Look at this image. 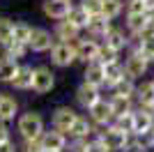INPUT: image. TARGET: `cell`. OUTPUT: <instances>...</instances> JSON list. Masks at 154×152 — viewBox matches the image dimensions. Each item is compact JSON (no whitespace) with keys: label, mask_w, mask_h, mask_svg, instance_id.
<instances>
[{"label":"cell","mask_w":154,"mask_h":152,"mask_svg":"<svg viewBox=\"0 0 154 152\" xmlns=\"http://www.w3.org/2000/svg\"><path fill=\"white\" fill-rule=\"evenodd\" d=\"M88 118L94 122L97 129H103V127L113 125V120H115V113H113V106H110L108 97H101V99L97 101L94 106L88 111Z\"/></svg>","instance_id":"cell-7"},{"label":"cell","mask_w":154,"mask_h":152,"mask_svg":"<svg viewBox=\"0 0 154 152\" xmlns=\"http://www.w3.org/2000/svg\"><path fill=\"white\" fill-rule=\"evenodd\" d=\"M32 74H35V67L32 65H19V71L16 76L12 78V85L14 90H19V92H26V90H32Z\"/></svg>","instance_id":"cell-20"},{"label":"cell","mask_w":154,"mask_h":152,"mask_svg":"<svg viewBox=\"0 0 154 152\" xmlns=\"http://www.w3.org/2000/svg\"><path fill=\"white\" fill-rule=\"evenodd\" d=\"M78 5L85 7L92 16H94V14H101V0H78Z\"/></svg>","instance_id":"cell-36"},{"label":"cell","mask_w":154,"mask_h":152,"mask_svg":"<svg viewBox=\"0 0 154 152\" xmlns=\"http://www.w3.org/2000/svg\"><path fill=\"white\" fill-rule=\"evenodd\" d=\"M44 131H46V122L39 111L19 113V118H16V134H19L21 141H37V138H42Z\"/></svg>","instance_id":"cell-1"},{"label":"cell","mask_w":154,"mask_h":152,"mask_svg":"<svg viewBox=\"0 0 154 152\" xmlns=\"http://www.w3.org/2000/svg\"><path fill=\"white\" fill-rule=\"evenodd\" d=\"M12 32H14V21L7 16H0V46L12 42Z\"/></svg>","instance_id":"cell-30"},{"label":"cell","mask_w":154,"mask_h":152,"mask_svg":"<svg viewBox=\"0 0 154 152\" xmlns=\"http://www.w3.org/2000/svg\"><path fill=\"white\" fill-rule=\"evenodd\" d=\"M88 152H110V150L106 147V143H103L99 136H92V138L88 141Z\"/></svg>","instance_id":"cell-35"},{"label":"cell","mask_w":154,"mask_h":152,"mask_svg":"<svg viewBox=\"0 0 154 152\" xmlns=\"http://www.w3.org/2000/svg\"><path fill=\"white\" fill-rule=\"evenodd\" d=\"M0 152H19V145L14 141H7V143H0Z\"/></svg>","instance_id":"cell-39"},{"label":"cell","mask_w":154,"mask_h":152,"mask_svg":"<svg viewBox=\"0 0 154 152\" xmlns=\"http://www.w3.org/2000/svg\"><path fill=\"white\" fill-rule=\"evenodd\" d=\"M67 19H69L74 25H78L81 30H85V28H88V23H90V19H92V14L88 12L85 7H81V5L76 2V5L71 7V12H69V16H67Z\"/></svg>","instance_id":"cell-26"},{"label":"cell","mask_w":154,"mask_h":152,"mask_svg":"<svg viewBox=\"0 0 154 152\" xmlns=\"http://www.w3.org/2000/svg\"><path fill=\"white\" fill-rule=\"evenodd\" d=\"M74 5V0H42V14L51 21H62L69 16Z\"/></svg>","instance_id":"cell-9"},{"label":"cell","mask_w":154,"mask_h":152,"mask_svg":"<svg viewBox=\"0 0 154 152\" xmlns=\"http://www.w3.org/2000/svg\"><path fill=\"white\" fill-rule=\"evenodd\" d=\"M32 35V25L26 23V21H14V32H12V42H19V44H26L30 42Z\"/></svg>","instance_id":"cell-28"},{"label":"cell","mask_w":154,"mask_h":152,"mask_svg":"<svg viewBox=\"0 0 154 152\" xmlns=\"http://www.w3.org/2000/svg\"><path fill=\"white\" fill-rule=\"evenodd\" d=\"M42 145H44V150H53V152H64L67 150V143H69V136L62 131H58V129H46L44 134H42Z\"/></svg>","instance_id":"cell-15"},{"label":"cell","mask_w":154,"mask_h":152,"mask_svg":"<svg viewBox=\"0 0 154 152\" xmlns=\"http://www.w3.org/2000/svg\"><path fill=\"white\" fill-rule=\"evenodd\" d=\"M140 14H149L145 0H124V16H140Z\"/></svg>","instance_id":"cell-29"},{"label":"cell","mask_w":154,"mask_h":152,"mask_svg":"<svg viewBox=\"0 0 154 152\" xmlns=\"http://www.w3.org/2000/svg\"><path fill=\"white\" fill-rule=\"evenodd\" d=\"M94 134H97L94 122L88 118V113H81L76 118V122L71 125V129L67 131V136H69V138H78V141H90Z\"/></svg>","instance_id":"cell-12"},{"label":"cell","mask_w":154,"mask_h":152,"mask_svg":"<svg viewBox=\"0 0 154 152\" xmlns=\"http://www.w3.org/2000/svg\"><path fill=\"white\" fill-rule=\"evenodd\" d=\"M122 62H124V74H127L129 78H134V81H143L149 71V65H152L147 58L138 51V46H131V49H129L127 58H124Z\"/></svg>","instance_id":"cell-2"},{"label":"cell","mask_w":154,"mask_h":152,"mask_svg":"<svg viewBox=\"0 0 154 152\" xmlns=\"http://www.w3.org/2000/svg\"><path fill=\"white\" fill-rule=\"evenodd\" d=\"M28 46L26 44H19V42H9V44L0 46V55L2 58H9V60H23L28 55Z\"/></svg>","instance_id":"cell-23"},{"label":"cell","mask_w":154,"mask_h":152,"mask_svg":"<svg viewBox=\"0 0 154 152\" xmlns=\"http://www.w3.org/2000/svg\"><path fill=\"white\" fill-rule=\"evenodd\" d=\"M124 76H127V74H124V62H122V60L110 62V65H103V88L113 90Z\"/></svg>","instance_id":"cell-19"},{"label":"cell","mask_w":154,"mask_h":152,"mask_svg":"<svg viewBox=\"0 0 154 152\" xmlns=\"http://www.w3.org/2000/svg\"><path fill=\"white\" fill-rule=\"evenodd\" d=\"M46 152H53V150H46Z\"/></svg>","instance_id":"cell-42"},{"label":"cell","mask_w":154,"mask_h":152,"mask_svg":"<svg viewBox=\"0 0 154 152\" xmlns=\"http://www.w3.org/2000/svg\"><path fill=\"white\" fill-rule=\"evenodd\" d=\"M120 55H122V53H117V51H113V49H108V46H103V44H101V51H99L97 62L110 65V62H117V60H120Z\"/></svg>","instance_id":"cell-33"},{"label":"cell","mask_w":154,"mask_h":152,"mask_svg":"<svg viewBox=\"0 0 154 152\" xmlns=\"http://www.w3.org/2000/svg\"><path fill=\"white\" fill-rule=\"evenodd\" d=\"M94 136H99L110 152H124V147L131 143V134L124 131V129H120V127H115V125H108V127H103V129H97Z\"/></svg>","instance_id":"cell-3"},{"label":"cell","mask_w":154,"mask_h":152,"mask_svg":"<svg viewBox=\"0 0 154 152\" xmlns=\"http://www.w3.org/2000/svg\"><path fill=\"white\" fill-rule=\"evenodd\" d=\"M83 81L103 90V65L101 62H88L83 69Z\"/></svg>","instance_id":"cell-21"},{"label":"cell","mask_w":154,"mask_h":152,"mask_svg":"<svg viewBox=\"0 0 154 152\" xmlns=\"http://www.w3.org/2000/svg\"><path fill=\"white\" fill-rule=\"evenodd\" d=\"M134 141L143 147V150L154 152V129H147V131H143V134H136Z\"/></svg>","instance_id":"cell-31"},{"label":"cell","mask_w":154,"mask_h":152,"mask_svg":"<svg viewBox=\"0 0 154 152\" xmlns=\"http://www.w3.org/2000/svg\"><path fill=\"white\" fill-rule=\"evenodd\" d=\"M136 88H138V81H134V78L124 76V78L117 83L110 92H113V95H117V97H124V99H136Z\"/></svg>","instance_id":"cell-22"},{"label":"cell","mask_w":154,"mask_h":152,"mask_svg":"<svg viewBox=\"0 0 154 152\" xmlns=\"http://www.w3.org/2000/svg\"><path fill=\"white\" fill-rule=\"evenodd\" d=\"M138 51L147 58L149 62H154V35H145V37L138 42Z\"/></svg>","instance_id":"cell-32"},{"label":"cell","mask_w":154,"mask_h":152,"mask_svg":"<svg viewBox=\"0 0 154 152\" xmlns=\"http://www.w3.org/2000/svg\"><path fill=\"white\" fill-rule=\"evenodd\" d=\"M0 58H2V55H0Z\"/></svg>","instance_id":"cell-43"},{"label":"cell","mask_w":154,"mask_h":152,"mask_svg":"<svg viewBox=\"0 0 154 152\" xmlns=\"http://www.w3.org/2000/svg\"><path fill=\"white\" fill-rule=\"evenodd\" d=\"M55 88V71L51 65H37L32 74V90L37 95H48Z\"/></svg>","instance_id":"cell-5"},{"label":"cell","mask_w":154,"mask_h":152,"mask_svg":"<svg viewBox=\"0 0 154 152\" xmlns=\"http://www.w3.org/2000/svg\"><path fill=\"white\" fill-rule=\"evenodd\" d=\"M48 58H51V65H53V67L67 69V67H71V65L78 62L76 44H74V42H55V46L48 51Z\"/></svg>","instance_id":"cell-4"},{"label":"cell","mask_w":154,"mask_h":152,"mask_svg":"<svg viewBox=\"0 0 154 152\" xmlns=\"http://www.w3.org/2000/svg\"><path fill=\"white\" fill-rule=\"evenodd\" d=\"M76 55H78V62H97V58H99V51H101V39H94L90 35H85V37H78L76 42Z\"/></svg>","instance_id":"cell-6"},{"label":"cell","mask_w":154,"mask_h":152,"mask_svg":"<svg viewBox=\"0 0 154 152\" xmlns=\"http://www.w3.org/2000/svg\"><path fill=\"white\" fill-rule=\"evenodd\" d=\"M74 97H76V104H78V108H83L85 113L90 111L92 106H94L97 101L101 99V88H97V85H90V83H81L76 88V92H74Z\"/></svg>","instance_id":"cell-10"},{"label":"cell","mask_w":154,"mask_h":152,"mask_svg":"<svg viewBox=\"0 0 154 152\" xmlns=\"http://www.w3.org/2000/svg\"><path fill=\"white\" fill-rule=\"evenodd\" d=\"M19 60H9V58H0V83H12V78L19 71Z\"/></svg>","instance_id":"cell-27"},{"label":"cell","mask_w":154,"mask_h":152,"mask_svg":"<svg viewBox=\"0 0 154 152\" xmlns=\"http://www.w3.org/2000/svg\"><path fill=\"white\" fill-rule=\"evenodd\" d=\"M53 46H55V37H53L51 30H46V28H32L30 42H28V49L32 53H48Z\"/></svg>","instance_id":"cell-11"},{"label":"cell","mask_w":154,"mask_h":152,"mask_svg":"<svg viewBox=\"0 0 154 152\" xmlns=\"http://www.w3.org/2000/svg\"><path fill=\"white\" fill-rule=\"evenodd\" d=\"M19 118V99L9 92H0V122H14Z\"/></svg>","instance_id":"cell-17"},{"label":"cell","mask_w":154,"mask_h":152,"mask_svg":"<svg viewBox=\"0 0 154 152\" xmlns=\"http://www.w3.org/2000/svg\"><path fill=\"white\" fill-rule=\"evenodd\" d=\"M152 83H154V76H152Z\"/></svg>","instance_id":"cell-41"},{"label":"cell","mask_w":154,"mask_h":152,"mask_svg":"<svg viewBox=\"0 0 154 152\" xmlns=\"http://www.w3.org/2000/svg\"><path fill=\"white\" fill-rule=\"evenodd\" d=\"M19 152H46L44 145H42V141H21L19 143Z\"/></svg>","instance_id":"cell-34"},{"label":"cell","mask_w":154,"mask_h":152,"mask_svg":"<svg viewBox=\"0 0 154 152\" xmlns=\"http://www.w3.org/2000/svg\"><path fill=\"white\" fill-rule=\"evenodd\" d=\"M78 115H81V113H78L74 106H58L51 113V127H53V129H58V131H62V134H67L71 129V125L76 122Z\"/></svg>","instance_id":"cell-8"},{"label":"cell","mask_w":154,"mask_h":152,"mask_svg":"<svg viewBox=\"0 0 154 152\" xmlns=\"http://www.w3.org/2000/svg\"><path fill=\"white\" fill-rule=\"evenodd\" d=\"M51 32H53V37H55V42H76L83 30L78 25H74L69 19H62V21H55Z\"/></svg>","instance_id":"cell-14"},{"label":"cell","mask_w":154,"mask_h":152,"mask_svg":"<svg viewBox=\"0 0 154 152\" xmlns=\"http://www.w3.org/2000/svg\"><path fill=\"white\" fill-rule=\"evenodd\" d=\"M145 2H147V12L154 16V0H145Z\"/></svg>","instance_id":"cell-40"},{"label":"cell","mask_w":154,"mask_h":152,"mask_svg":"<svg viewBox=\"0 0 154 152\" xmlns=\"http://www.w3.org/2000/svg\"><path fill=\"white\" fill-rule=\"evenodd\" d=\"M64 152H88V141H78V138H69L67 150Z\"/></svg>","instance_id":"cell-37"},{"label":"cell","mask_w":154,"mask_h":152,"mask_svg":"<svg viewBox=\"0 0 154 152\" xmlns=\"http://www.w3.org/2000/svg\"><path fill=\"white\" fill-rule=\"evenodd\" d=\"M12 141V131H9V122H0V143Z\"/></svg>","instance_id":"cell-38"},{"label":"cell","mask_w":154,"mask_h":152,"mask_svg":"<svg viewBox=\"0 0 154 152\" xmlns=\"http://www.w3.org/2000/svg\"><path fill=\"white\" fill-rule=\"evenodd\" d=\"M108 101H110V106H113L115 118H117V115H124V113H131V111L136 108L134 99H124V97H117V95H113V92L108 95Z\"/></svg>","instance_id":"cell-25"},{"label":"cell","mask_w":154,"mask_h":152,"mask_svg":"<svg viewBox=\"0 0 154 152\" xmlns=\"http://www.w3.org/2000/svg\"><path fill=\"white\" fill-rule=\"evenodd\" d=\"M101 14L110 21H117L124 14V0H101Z\"/></svg>","instance_id":"cell-24"},{"label":"cell","mask_w":154,"mask_h":152,"mask_svg":"<svg viewBox=\"0 0 154 152\" xmlns=\"http://www.w3.org/2000/svg\"><path fill=\"white\" fill-rule=\"evenodd\" d=\"M101 44L108 46V49H113V51H117V53H122V51H129V46H131V37H129V32L124 30V28L113 25V30L101 39Z\"/></svg>","instance_id":"cell-13"},{"label":"cell","mask_w":154,"mask_h":152,"mask_svg":"<svg viewBox=\"0 0 154 152\" xmlns=\"http://www.w3.org/2000/svg\"><path fill=\"white\" fill-rule=\"evenodd\" d=\"M136 106L143 108H154V83L152 78H143L138 81V88H136Z\"/></svg>","instance_id":"cell-18"},{"label":"cell","mask_w":154,"mask_h":152,"mask_svg":"<svg viewBox=\"0 0 154 152\" xmlns=\"http://www.w3.org/2000/svg\"><path fill=\"white\" fill-rule=\"evenodd\" d=\"M113 25H115V21L106 19L103 14H94L90 19V23H88V28H85V32H88L90 37H94V39H103L110 30H113Z\"/></svg>","instance_id":"cell-16"}]
</instances>
